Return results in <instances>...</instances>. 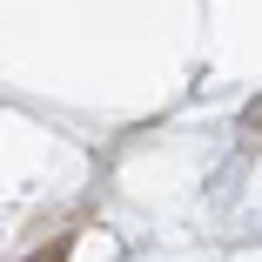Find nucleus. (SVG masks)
Instances as JSON below:
<instances>
[{"instance_id":"1","label":"nucleus","mask_w":262,"mask_h":262,"mask_svg":"<svg viewBox=\"0 0 262 262\" xmlns=\"http://www.w3.org/2000/svg\"><path fill=\"white\" fill-rule=\"evenodd\" d=\"M34 262H61V255H34Z\"/></svg>"}]
</instances>
